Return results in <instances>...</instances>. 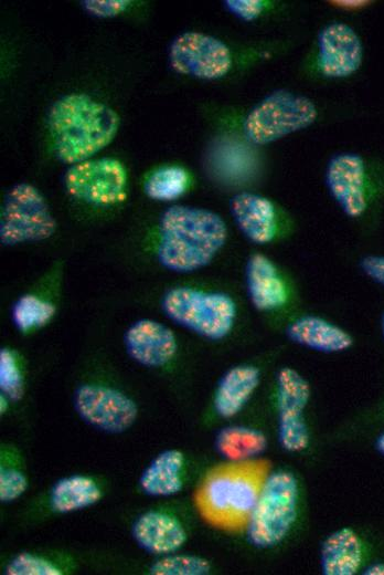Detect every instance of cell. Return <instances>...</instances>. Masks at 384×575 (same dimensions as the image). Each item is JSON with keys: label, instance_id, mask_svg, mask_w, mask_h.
I'll list each match as a JSON object with an SVG mask.
<instances>
[{"label": "cell", "instance_id": "cell-9", "mask_svg": "<svg viewBox=\"0 0 384 575\" xmlns=\"http://www.w3.org/2000/svg\"><path fill=\"white\" fill-rule=\"evenodd\" d=\"M169 62L179 74L201 80H217L233 64L228 46L221 40L196 31L179 34L169 49Z\"/></svg>", "mask_w": 384, "mask_h": 575}, {"label": "cell", "instance_id": "cell-32", "mask_svg": "<svg viewBox=\"0 0 384 575\" xmlns=\"http://www.w3.org/2000/svg\"><path fill=\"white\" fill-rule=\"evenodd\" d=\"M360 268L369 279L384 286V255H365L360 261Z\"/></svg>", "mask_w": 384, "mask_h": 575}, {"label": "cell", "instance_id": "cell-18", "mask_svg": "<svg viewBox=\"0 0 384 575\" xmlns=\"http://www.w3.org/2000/svg\"><path fill=\"white\" fill-rule=\"evenodd\" d=\"M287 336L296 344L321 353L349 349L353 337L339 325L313 314L294 318L286 327Z\"/></svg>", "mask_w": 384, "mask_h": 575}, {"label": "cell", "instance_id": "cell-33", "mask_svg": "<svg viewBox=\"0 0 384 575\" xmlns=\"http://www.w3.org/2000/svg\"><path fill=\"white\" fill-rule=\"evenodd\" d=\"M365 575H384V563L375 562L369 565L363 572Z\"/></svg>", "mask_w": 384, "mask_h": 575}, {"label": "cell", "instance_id": "cell-17", "mask_svg": "<svg viewBox=\"0 0 384 575\" xmlns=\"http://www.w3.org/2000/svg\"><path fill=\"white\" fill-rule=\"evenodd\" d=\"M132 536L140 547L157 555L175 553L186 541L181 522L160 511L141 514L132 525Z\"/></svg>", "mask_w": 384, "mask_h": 575}, {"label": "cell", "instance_id": "cell-24", "mask_svg": "<svg viewBox=\"0 0 384 575\" xmlns=\"http://www.w3.org/2000/svg\"><path fill=\"white\" fill-rule=\"evenodd\" d=\"M191 177L186 169L172 165L158 168L145 181V192L159 201L175 200L189 189Z\"/></svg>", "mask_w": 384, "mask_h": 575}, {"label": "cell", "instance_id": "cell-37", "mask_svg": "<svg viewBox=\"0 0 384 575\" xmlns=\"http://www.w3.org/2000/svg\"><path fill=\"white\" fill-rule=\"evenodd\" d=\"M382 332H383V336H384V316H383V320H382Z\"/></svg>", "mask_w": 384, "mask_h": 575}, {"label": "cell", "instance_id": "cell-14", "mask_svg": "<svg viewBox=\"0 0 384 575\" xmlns=\"http://www.w3.org/2000/svg\"><path fill=\"white\" fill-rule=\"evenodd\" d=\"M230 207L238 229L254 243H270L284 232L282 213L267 197L248 191L238 192L231 199Z\"/></svg>", "mask_w": 384, "mask_h": 575}, {"label": "cell", "instance_id": "cell-34", "mask_svg": "<svg viewBox=\"0 0 384 575\" xmlns=\"http://www.w3.org/2000/svg\"><path fill=\"white\" fill-rule=\"evenodd\" d=\"M333 3H335L340 7H344V8H359L369 2L367 1H333Z\"/></svg>", "mask_w": 384, "mask_h": 575}, {"label": "cell", "instance_id": "cell-12", "mask_svg": "<svg viewBox=\"0 0 384 575\" xmlns=\"http://www.w3.org/2000/svg\"><path fill=\"white\" fill-rule=\"evenodd\" d=\"M330 196L344 215L355 219L367 209V175L364 159L354 153L334 155L324 174Z\"/></svg>", "mask_w": 384, "mask_h": 575}, {"label": "cell", "instance_id": "cell-1", "mask_svg": "<svg viewBox=\"0 0 384 575\" xmlns=\"http://www.w3.org/2000/svg\"><path fill=\"white\" fill-rule=\"evenodd\" d=\"M226 238L227 227L216 212L174 205L160 219L158 260L170 271L194 272L214 259Z\"/></svg>", "mask_w": 384, "mask_h": 575}, {"label": "cell", "instance_id": "cell-21", "mask_svg": "<svg viewBox=\"0 0 384 575\" xmlns=\"http://www.w3.org/2000/svg\"><path fill=\"white\" fill-rule=\"evenodd\" d=\"M184 456L177 449L159 453L143 470L139 484L151 496H170L183 487Z\"/></svg>", "mask_w": 384, "mask_h": 575}, {"label": "cell", "instance_id": "cell-4", "mask_svg": "<svg viewBox=\"0 0 384 575\" xmlns=\"http://www.w3.org/2000/svg\"><path fill=\"white\" fill-rule=\"evenodd\" d=\"M161 307L172 322L211 341L222 339L231 333L237 312L230 295L191 286L167 291Z\"/></svg>", "mask_w": 384, "mask_h": 575}, {"label": "cell", "instance_id": "cell-27", "mask_svg": "<svg viewBox=\"0 0 384 575\" xmlns=\"http://www.w3.org/2000/svg\"><path fill=\"white\" fill-rule=\"evenodd\" d=\"M0 389L11 400L23 395V378L17 358L9 348L0 351Z\"/></svg>", "mask_w": 384, "mask_h": 575}, {"label": "cell", "instance_id": "cell-15", "mask_svg": "<svg viewBox=\"0 0 384 575\" xmlns=\"http://www.w3.org/2000/svg\"><path fill=\"white\" fill-rule=\"evenodd\" d=\"M128 355L146 367H161L175 355L178 343L174 333L164 324L150 318L135 322L124 337Z\"/></svg>", "mask_w": 384, "mask_h": 575}, {"label": "cell", "instance_id": "cell-16", "mask_svg": "<svg viewBox=\"0 0 384 575\" xmlns=\"http://www.w3.org/2000/svg\"><path fill=\"white\" fill-rule=\"evenodd\" d=\"M246 286L252 305L260 312H275L289 302V286L275 262L253 253L246 262Z\"/></svg>", "mask_w": 384, "mask_h": 575}, {"label": "cell", "instance_id": "cell-13", "mask_svg": "<svg viewBox=\"0 0 384 575\" xmlns=\"http://www.w3.org/2000/svg\"><path fill=\"white\" fill-rule=\"evenodd\" d=\"M317 45V67L324 77H348L362 64V41L354 29L344 22L334 21L322 28Z\"/></svg>", "mask_w": 384, "mask_h": 575}, {"label": "cell", "instance_id": "cell-22", "mask_svg": "<svg viewBox=\"0 0 384 575\" xmlns=\"http://www.w3.org/2000/svg\"><path fill=\"white\" fill-rule=\"evenodd\" d=\"M102 496V490L93 478L73 474L53 485L50 501L54 511L71 513L94 505Z\"/></svg>", "mask_w": 384, "mask_h": 575}, {"label": "cell", "instance_id": "cell-10", "mask_svg": "<svg viewBox=\"0 0 384 575\" xmlns=\"http://www.w3.org/2000/svg\"><path fill=\"white\" fill-rule=\"evenodd\" d=\"M276 399L278 438L284 449L299 452L309 445L303 411L310 399V386L296 369L282 367L277 374Z\"/></svg>", "mask_w": 384, "mask_h": 575}, {"label": "cell", "instance_id": "cell-23", "mask_svg": "<svg viewBox=\"0 0 384 575\" xmlns=\"http://www.w3.org/2000/svg\"><path fill=\"white\" fill-rule=\"evenodd\" d=\"M215 447L222 457L233 462H244L250 461L264 452L267 447V439L257 429L230 426L217 433Z\"/></svg>", "mask_w": 384, "mask_h": 575}, {"label": "cell", "instance_id": "cell-7", "mask_svg": "<svg viewBox=\"0 0 384 575\" xmlns=\"http://www.w3.org/2000/svg\"><path fill=\"white\" fill-rule=\"evenodd\" d=\"M55 230L56 221L38 188L20 182L7 192L0 213V241L3 245L45 240Z\"/></svg>", "mask_w": 384, "mask_h": 575}, {"label": "cell", "instance_id": "cell-2", "mask_svg": "<svg viewBox=\"0 0 384 575\" xmlns=\"http://www.w3.org/2000/svg\"><path fill=\"white\" fill-rule=\"evenodd\" d=\"M119 115L86 94L57 100L47 116L49 135L56 157L66 164L89 159L116 136Z\"/></svg>", "mask_w": 384, "mask_h": 575}, {"label": "cell", "instance_id": "cell-28", "mask_svg": "<svg viewBox=\"0 0 384 575\" xmlns=\"http://www.w3.org/2000/svg\"><path fill=\"white\" fill-rule=\"evenodd\" d=\"M7 575H62L63 572L51 561L32 553L15 555L4 567Z\"/></svg>", "mask_w": 384, "mask_h": 575}, {"label": "cell", "instance_id": "cell-6", "mask_svg": "<svg viewBox=\"0 0 384 575\" xmlns=\"http://www.w3.org/2000/svg\"><path fill=\"white\" fill-rule=\"evenodd\" d=\"M317 117V107L310 98L287 90H277L248 112L243 128L249 142L267 145L309 127Z\"/></svg>", "mask_w": 384, "mask_h": 575}, {"label": "cell", "instance_id": "cell-26", "mask_svg": "<svg viewBox=\"0 0 384 575\" xmlns=\"http://www.w3.org/2000/svg\"><path fill=\"white\" fill-rule=\"evenodd\" d=\"M211 571L207 560L189 554H167L149 568L151 575H206Z\"/></svg>", "mask_w": 384, "mask_h": 575}, {"label": "cell", "instance_id": "cell-36", "mask_svg": "<svg viewBox=\"0 0 384 575\" xmlns=\"http://www.w3.org/2000/svg\"><path fill=\"white\" fill-rule=\"evenodd\" d=\"M7 396L1 394L0 395V411L1 414L6 412L7 408H8V401H7Z\"/></svg>", "mask_w": 384, "mask_h": 575}, {"label": "cell", "instance_id": "cell-29", "mask_svg": "<svg viewBox=\"0 0 384 575\" xmlns=\"http://www.w3.org/2000/svg\"><path fill=\"white\" fill-rule=\"evenodd\" d=\"M28 488L26 477L19 470L12 468L0 469V500L12 502L20 498Z\"/></svg>", "mask_w": 384, "mask_h": 575}, {"label": "cell", "instance_id": "cell-30", "mask_svg": "<svg viewBox=\"0 0 384 575\" xmlns=\"http://www.w3.org/2000/svg\"><path fill=\"white\" fill-rule=\"evenodd\" d=\"M84 9L90 14L99 18H111L124 12L130 1L128 0H85L82 2Z\"/></svg>", "mask_w": 384, "mask_h": 575}, {"label": "cell", "instance_id": "cell-20", "mask_svg": "<svg viewBox=\"0 0 384 575\" xmlns=\"http://www.w3.org/2000/svg\"><path fill=\"white\" fill-rule=\"evenodd\" d=\"M324 575H354L363 561V544L355 531L342 527L331 533L321 546Z\"/></svg>", "mask_w": 384, "mask_h": 575}, {"label": "cell", "instance_id": "cell-11", "mask_svg": "<svg viewBox=\"0 0 384 575\" xmlns=\"http://www.w3.org/2000/svg\"><path fill=\"white\" fill-rule=\"evenodd\" d=\"M74 408L85 422L111 433L129 429L138 415L130 397L103 385L79 386L74 393Z\"/></svg>", "mask_w": 384, "mask_h": 575}, {"label": "cell", "instance_id": "cell-31", "mask_svg": "<svg viewBox=\"0 0 384 575\" xmlns=\"http://www.w3.org/2000/svg\"><path fill=\"white\" fill-rule=\"evenodd\" d=\"M226 9L245 21L255 20L260 15L265 8V1L262 0H226L224 1Z\"/></svg>", "mask_w": 384, "mask_h": 575}, {"label": "cell", "instance_id": "cell-35", "mask_svg": "<svg viewBox=\"0 0 384 575\" xmlns=\"http://www.w3.org/2000/svg\"><path fill=\"white\" fill-rule=\"evenodd\" d=\"M376 448L384 456V433L376 439Z\"/></svg>", "mask_w": 384, "mask_h": 575}, {"label": "cell", "instance_id": "cell-25", "mask_svg": "<svg viewBox=\"0 0 384 575\" xmlns=\"http://www.w3.org/2000/svg\"><path fill=\"white\" fill-rule=\"evenodd\" d=\"M55 311L52 303L35 295L25 294L14 302L11 318L21 333H29L45 326L54 316Z\"/></svg>", "mask_w": 384, "mask_h": 575}, {"label": "cell", "instance_id": "cell-3", "mask_svg": "<svg viewBox=\"0 0 384 575\" xmlns=\"http://www.w3.org/2000/svg\"><path fill=\"white\" fill-rule=\"evenodd\" d=\"M266 477L267 466L260 461L233 462L213 469L198 490L200 513L218 529L246 527Z\"/></svg>", "mask_w": 384, "mask_h": 575}, {"label": "cell", "instance_id": "cell-19", "mask_svg": "<svg viewBox=\"0 0 384 575\" xmlns=\"http://www.w3.org/2000/svg\"><path fill=\"white\" fill-rule=\"evenodd\" d=\"M260 381V372L252 365H238L228 369L216 387L213 405L217 415L231 418L238 414L252 397Z\"/></svg>", "mask_w": 384, "mask_h": 575}, {"label": "cell", "instance_id": "cell-8", "mask_svg": "<svg viewBox=\"0 0 384 575\" xmlns=\"http://www.w3.org/2000/svg\"><path fill=\"white\" fill-rule=\"evenodd\" d=\"M64 182L72 197L92 205H115L127 196V171L115 158L87 159L74 164L67 169Z\"/></svg>", "mask_w": 384, "mask_h": 575}, {"label": "cell", "instance_id": "cell-5", "mask_svg": "<svg viewBox=\"0 0 384 575\" xmlns=\"http://www.w3.org/2000/svg\"><path fill=\"white\" fill-rule=\"evenodd\" d=\"M298 506V483L292 473L267 474L247 523V536L257 547L280 543L291 530Z\"/></svg>", "mask_w": 384, "mask_h": 575}]
</instances>
